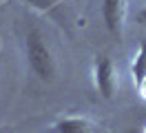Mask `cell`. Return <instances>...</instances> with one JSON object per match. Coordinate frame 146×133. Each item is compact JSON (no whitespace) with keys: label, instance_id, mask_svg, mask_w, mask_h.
Masks as SVG:
<instances>
[{"label":"cell","instance_id":"obj_1","mask_svg":"<svg viewBox=\"0 0 146 133\" xmlns=\"http://www.w3.org/2000/svg\"><path fill=\"white\" fill-rule=\"evenodd\" d=\"M25 53H27V64L29 69L33 71V76L42 82H51L55 78V58L51 53V47L46 42L44 33L38 29V27H31L25 35Z\"/></svg>","mask_w":146,"mask_h":133},{"label":"cell","instance_id":"obj_2","mask_svg":"<svg viewBox=\"0 0 146 133\" xmlns=\"http://www.w3.org/2000/svg\"><path fill=\"white\" fill-rule=\"evenodd\" d=\"M93 82H95L98 93L104 100H113L115 89H117V80H115L113 60H111L106 53H102V55L95 58V64H93Z\"/></svg>","mask_w":146,"mask_h":133},{"label":"cell","instance_id":"obj_3","mask_svg":"<svg viewBox=\"0 0 146 133\" xmlns=\"http://www.w3.org/2000/svg\"><path fill=\"white\" fill-rule=\"evenodd\" d=\"M124 13H126V0H102V18L111 35L119 38L124 27Z\"/></svg>","mask_w":146,"mask_h":133},{"label":"cell","instance_id":"obj_4","mask_svg":"<svg viewBox=\"0 0 146 133\" xmlns=\"http://www.w3.org/2000/svg\"><path fill=\"white\" fill-rule=\"evenodd\" d=\"M53 133H93V124L86 118H60L53 124Z\"/></svg>","mask_w":146,"mask_h":133},{"label":"cell","instance_id":"obj_5","mask_svg":"<svg viewBox=\"0 0 146 133\" xmlns=\"http://www.w3.org/2000/svg\"><path fill=\"white\" fill-rule=\"evenodd\" d=\"M131 73H133V82L135 84L146 76V42H139V49H137L135 58H133V64H131Z\"/></svg>","mask_w":146,"mask_h":133},{"label":"cell","instance_id":"obj_6","mask_svg":"<svg viewBox=\"0 0 146 133\" xmlns=\"http://www.w3.org/2000/svg\"><path fill=\"white\" fill-rule=\"evenodd\" d=\"M25 2L33 5L40 11H49V13H55V5H58V0H25Z\"/></svg>","mask_w":146,"mask_h":133},{"label":"cell","instance_id":"obj_7","mask_svg":"<svg viewBox=\"0 0 146 133\" xmlns=\"http://www.w3.org/2000/svg\"><path fill=\"white\" fill-rule=\"evenodd\" d=\"M135 87H137V91H139V96H142V98L146 100V76H144L142 80H139V82H137Z\"/></svg>","mask_w":146,"mask_h":133},{"label":"cell","instance_id":"obj_8","mask_svg":"<svg viewBox=\"0 0 146 133\" xmlns=\"http://www.w3.org/2000/svg\"><path fill=\"white\" fill-rule=\"evenodd\" d=\"M137 22H139L142 27H146V5L139 9V11H137Z\"/></svg>","mask_w":146,"mask_h":133},{"label":"cell","instance_id":"obj_9","mask_svg":"<svg viewBox=\"0 0 146 133\" xmlns=\"http://www.w3.org/2000/svg\"><path fill=\"white\" fill-rule=\"evenodd\" d=\"M126 133H142V129H128Z\"/></svg>","mask_w":146,"mask_h":133}]
</instances>
